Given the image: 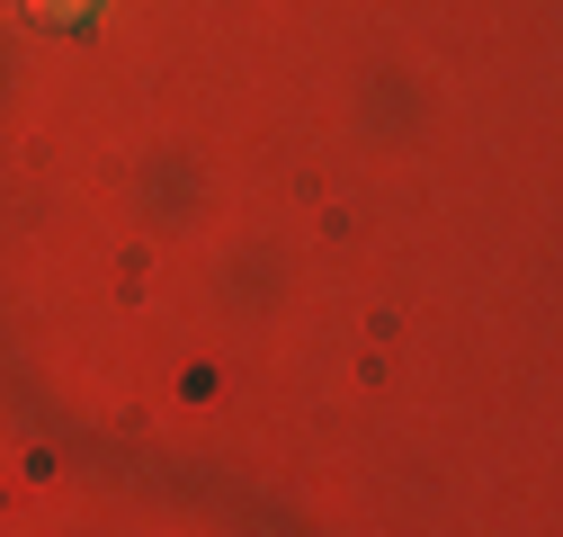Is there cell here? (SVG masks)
Masks as SVG:
<instances>
[{"mask_svg":"<svg viewBox=\"0 0 563 537\" xmlns=\"http://www.w3.org/2000/svg\"><path fill=\"white\" fill-rule=\"evenodd\" d=\"M36 10H45V19H63V10H73V0H36Z\"/></svg>","mask_w":563,"mask_h":537,"instance_id":"cell-1","label":"cell"}]
</instances>
